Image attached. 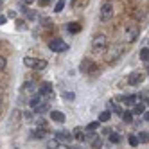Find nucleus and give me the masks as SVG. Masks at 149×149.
Instances as JSON below:
<instances>
[{
  "label": "nucleus",
  "instance_id": "obj_1",
  "mask_svg": "<svg viewBox=\"0 0 149 149\" xmlns=\"http://www.w3.org/2000/svg\"><path fill=\"white\" fill-rule=\"evenodd\" d=\"M24 65L33 68V70H45L47 68V61L45 59H40V58H33V56H27L24 58Z\"/></svg>",
  "mask_w": 149,
  "mask_h": 149
},
{
  "label": "nucleus",
  "instance_id": "obj_2",
  "mask_svg": "<svg viewBox=\"0 0 149 149\" xmlns=\"http://www.w3.org/2000/svg\"><path fill=\"white\" fill-rule=\"evenodd\" d=\"M108 49V38L104 34H95L92 40V50L93 52H104Z\"/></svg>",
  "mask_w": 149,
  "mask_h": 149
},
{
  "label": "nucleus",
  "instance_id": "obj_3",
  "mask_svg": "<svg viewBox=\"0 0 149 149\" xmlns=\"http://www.w3.org/2000/svg\"><path fill=\"white\" fill-rule=\"evenodd\" d=\"M136 38H138V27L135 24H127L124 29V41L126 43H133Z\"/></svg>",
  "mask_w": 149,
  "mask_h": 149
},
{
  "label": "nucleus",
  "instance_id": "obj_4",
  "mask_svg": "<svg viewBox=\"0 0 149 149\" xmlns=\"http://www.w3.org/2000/svg\"><path fill=\"white\" fill-rule=\"evenodd\" d=\"M120 54H122V47L120 45H110L108 50H106V61L113 63V61H117L120 58Z\"/></svg>",
  "mask_w": 149,
  "mask_h": 149
},
{
  "label": "nucleus",
  "instance_id": "obj_5",
  "mask_svg": "<svg viewBox=\"0 0 149 149\" xmlns=\"http://www.w3.org/2000/svg\"><path fill=\"white\" fill-rule=\"evenodd\" d=\"M99 18H101V22H110V20L113 18V6H111L110 2H104V4L101 6Z\"/></svg>",
  "mask_w": 149,
  "mask_h": 149
},
{
  "label": "nucleus",
  "instance_id": "obj_6",
  "mask_svg": "<svg viewBox=\"0 0 149 149\" xmlns=\"http://www.w3.org/2000/svg\"><path fill=\"white\" fill-rule=\"evenodd\" d=\"M49 49L52 52H65V50H68V45H67V41H63L61 38H54V40L49 41Z\"/></svg>",
  "mask_w": 149,
  "mask_h": 149
},
{
  "label": "nucleus",
  "instance_id": "obj_7",
  "mask_svg": "<svg viewBox=\"0 0 149 149\" xmlns=\"http://www.w3.org/2000/svg\"><path fill=\"white\" fill-rule=\"evenodd\" d=\"M56 138H58L59 142H63V144H68L72 138H74V135L68 130H59V131H56Z\"/></svg>",
  "mask_w": 149,
  "mask_h": 149
},
{
  "label": "nucleus",
  "instance_id": "obj_8",
  "mask_svg": "<svg viewBox=\"0 0 149 149\" xmlns=\"http://www.w3.org/2000/svg\"><path fill=\"white\" fill-rule=\"evenodd\" d=\"M144 74L142 72H135V74H131V76L130 77H127V83H130V84H140L142 81H144Z\"/></svg>",
  "mask_w": 149,
  "mask_h": 149
},
{
  "label": "nucleus",
  "instance_id": "obj_9",
  "mask_svg": "<svg viewBox=\"0 0 149 149\" xmlns=\"http://www.w3.org/2000/svg\"><path fill=\"white\" fill-rule=\"evenodd\" d=\"M136 95L135 93H131V95H120V97H119V101L120 102H124L126 106H135V102H136Z\"/></svg>",
  "mask_w": 149,
  "mask_h": 149
},
{
  "label": "nucleus",
  "instance_id": "obj_10",
  "mask_svg": "<svg viewBox=\"0 0 149 149\" xmlns=\"http://www.w3.org/2000/svg\"><path fill=\"white\" fill-rule=\"evenodd\" d=\"M50 119L54 120V122H58V124H63L67 117H65V113H61V111H58V110H52V111H50Z\"/></svg>",
  "mask_w": 149,
  "mask_h": 149
},
{
  "label": "nucleus",
  "instance_id": "obj_11",
  "mask_svg": "<svg viewBox=\"0 0 149 149\" xmlns=\"http://www.w3.org/2000/svg\"><path fill=\"white\" fill-rule=\"evenodd\" d=\"M34 92H36V86H34V83H33V81L24 83V86H22V93H25V95H34Z\"/></svg>",
  "mask_w": 149,
  "mask_h": 149
},
{
  "label": "nucleus",
  "instance_id": "obj_12",
  "mask_svg": "<svg viewBox=\"0 0 149 149\" xmlns=\"http://www.w3.org/2000/svg\"><path fill=\"white\" fill-rule=\"evenodd\" d=\"M38 93L41 95V97H50V95H52V84L50 83H43Z\"/></svg>",
  "mask_w": 149,
  "mask_h": 149
},
{
  "label": "nucleus",
  "instance_id": "obj_13",
  "mask_svg": "<svg viewBox=\"0 0 149 149\" xmlns=\"http://www.w3.org/2000/svg\"><path fill=\"white\" fill-rule=\"evenodd\" d=\"M93 68H95V67H93V63H92L90 59H84V61L81 63V67H79V70H81L83 74H92Z\"/></svg>",
  "mask_w": 149,
  "mask_h": 149
},
{
  "label": "nucleus",
  "instance_id": "obj_14",
  "mask_svg": "<svg viewBox=\"0 0 149 149\" xmlns=\"http://www.w3.org/2000/svg\"><path fill=\"white\" fill-rule=\"evenodd\" d=\"M67 31H68L70 34H77L79 31H81V25H79L77 22H68V24H67Z\"/></svg>",
  "mask_w": 149,
  "mask_h": 149
},
{
  "label": "nucleus",
  "instance_id": "obj_15",
  "mask_svg": "<svg viewBox=\"0 0 149 149\" xmlns=\"http://www.w3.org/2000/svg\"><path fill=\"white\" fill-rule=\"evenodd\" d=\"M41 101H43V97H41L40 93H36V95H33V97H31V101H29V106L34 110V108H36V106H38Z\"/></svg>",
  "mask_w": 149,
  "mask_h": 149
},
{
  "label": "nucleus",
  "instance_id": "obj_16",
  "mask_svg": "<svg viewBox=\"0 0 149 149\" xmlns=\"http://www.w3.org/2000/svg\"><path fill=\"white\" fill-rule=\"evenodd\" d=\"M49 104H50V102H45V101H41V102L36 106V108H34L33 111H34V113H43V111H47V110H49Z\"/></svg>",
  "mask_w": 149,
  "mask_h": 149
},
{
  "label": "nucleus",
  "instance_id": "obj_17",
  "mask_svg": "<svg viewBox=\"0 0 149 149\" xmlns=\"http://www.w3.org/2000/svg\"><path fill=\"white\" fill-rule=\"evenodd\" d=\"M111 119V110H104L99 113V122H108Z\"/></svg>",
  "mask_w": 149,
  "mask_h": 149
},
{
  "label": "nucleus",
  "instance_id": "obj_18",
  "mask_svg": "<svg viewBox=\"0 0 149 149\" xmlns=\"http://www.w3.org/2000/svg\"><path fill=\"white\" fill-rule=\"evenodd\" d=\"M108 106H110V108H108V110H111V111H115L117 115H122V108H120V106H117V102H115L113 99H111V101L108 102Z\"/></svg>",
  "mask_w": 149,
  "mask_h": 149
},
{
  "label": "nucleus",
  "instance_id": "obj_19",
  "mask_svg": "<svg viewBox=\"0 0 149 149\" xmlns=\"http://www.w3.org/2000/svg\"><path fill=\"white\" fill-rule=\"evenodd\" d=\"M88 142L92 144V147H101V138L97 135H93V131H92V136L88 138Z\"/></svg>",
  "mask_w": 149,
  "mask_h": 149
},
{
  "label": "nucleus",
  "instance_id": "obj_20",
  "mask_svg": "<svg viewBox=\"0 0 149 149\" xmlns=\"http://www.w3.org/2000/svg\"><path fill=\"white\" fill-rule=\"evenodd\" d=\"M144 111H146L144 102H135V110H133V113H135V115H144Z\"/></svg>",
  "mask_w": 149,
  "mask_h": 149
},
{
  "label": "nucleus",
  "instance_id": "obj_21",
  "mask_svg": "<svg viewBox=\"0 0 149 149\" xmlns=\"http://www.w3.org/2000/svg\"><path fill=\"white\" fill-rule=\"evenodd\" d=\"M120 138H122V136H120L119 133H115V131H111V133L108 135V140H110L111 144H119V142H120Z\"/></svg>",
  "mask_w": 149,
  "mask_h": 149
},
{
  "label": "nucleus",
  "instance_id": "obj_22",
  "mask_svg": "<svg viewBox=\"0 0 149 149\" xmlns=\"http://www.w3.org/2000/svg\"><path fill=\"white\" fill-rule=\"evenodd\" d=\"M45 131H47L45 127H38V130H34V133H33V138H38V140H40V138H43L47 135Z\"/></svg>",
  "mask_w": 149,
  "mask_h": 149
},
{
  "label": "nucleus",
  "instance_id": "obj_23",
  "mask_svg": "<svg viewBox=\"0 0 149 149\" xmlns=\"http://www.w3.org/2000/svg\"><path fill=\"white\" fill-rule=\"evenodd\" d=\"M140 59H142L144 63H149V47H144V49L140 50Z\"/></svg>",
  "mask_w": 149,
  "mask_h": 149
},
{
  "label": "nucleus",
  "instance_id": "obj_24",
  "mask_svg": "<svg viewBox=\"0 0 149 149\" xmlns=\"http://www.w3.org/2000/svg\"><path fill=\"white\" fill-rule=\"evenodd\" d=\"M127 142H130V146H131V147H136L138 144H140V138L135 136V135H130V136H127Z\"/></svg>",
  "mask_w": 149,
  "mask_h": 149
},
{
  "label": "nucleus",
  "instance_id": "obj_25",
  "mask_svg": "<svg viewBox=\"0 0 149 149\" xmlns=\"http://www.w3.org/2000/svg\"><path fill=\"white\" fill-rule=\"evenodd\" d=\"M133 111H122V119H124V122H127V124H130V122H133Z\"/></svg>",
  "mask_w": 149,
  "mask_h": 149
},
{
  "label": "nucleus",
  "instance_id": "obj_26",
  "mask_svg": "<svg viewBox=\"0 0 149 149\" xmlns=\"http://www.w3.org/2000/svg\"><path fill=\"white\" fill-rule=\"evenodd\" d=\"M65 4H67V0H58V4L54 6V13H61L63 7H65Z\"/></svg>",
  "mask_w": 149,
  "mask_h": 149
},
{
  "label": "nucleus",
  "instance_id": "obj_27",
  "mask_svg": "<svg viewBox=\"0 0 149 149\" xmlns=\"http://www.w3.org/2000/svg\"><path fill=\"white\" fill-rule=\"evenodd\" d=\"M22 11H24V13L27 15V18H29V20H36V18H38V15H36L34 11H29L27 7H22Z\"/></svg>",
  "mask_w": 149,
  "mask_h": 149
},
{
  "label": "nucleus",
  "instance_id": "obj_28",
  "mask_svg": "<svg viewBox=\"0 0 149 149\" xmlns=\"http://www.w3.org/2000/svg\"><path fill=\"white\" fill-rule=\"evenodd\" d=\"M74 138H76V140H84V135H83V131L79 130V127L74 130Z\"/></svg>",
  "mask_w": 149,
  "mask_h": 149
},
{
  "label": "nucleus",
  "instance_id": "obj_29",
  "mask_svg": "<svg viewBox=\"0 0 149 149\" xmlns=\"http://www.w3.org/2000/svg\"><path fill=\"white\" fill-rule=\"evenodd\" d=\"M99 124H101L99 120H97V122H90V124L86 126V131H88V133H92V131H95V130H97V127H99Z\"/></svg>",
  "mask_w": 149,
  "mask_h": 149
},
{
  "label": "nucleus",
  "instance_id": "obj_30",
  "mask_svg": "<svg viewBox=\"0 0 149 149\" xmlns=\"http://www.w3.org/2000/svg\"><path fill=\"white\" fill-rule=\"evenodd\" d=\"M138 138H140V142H149V133L147 131H140V133H138Z\"/></svg>",
  "mask_w": 149,
  "mask_h": 149
},
{
  "label": "nucleus",
  "instance_id": "obj_31",
  "mask_svg": "<svg viewBox=\"0 0 149 149\" xmlns=\"http://www.w3.org/2000/svg\"><path fill=\"white\" fill-rule=\"evenodd\" d=\"M59 140H58V138H54V140H49V147L50 149H56V147H59Z\"/></svg>",
  "mask_w": 149,
  "mask_h": 149
},
{
  "label": "nucleus",
  "instance_id": "obj_32",
  "mask_svg": "<svg viewBox=\"0 0 149 149\" xmlns=\"http://www.w3.org/2000/svg\"><path fill=\"white\" fill-rule=\"evenodd\" d=\"M16 29H22V31H25V29H27V25H25L24 20H16Z\"/></svg>",
  "mask_w": 149,
  "mask_h": 149
},
{
  "label": "nucleus",
  "instance_id": "obj_33",
  "mask_svg": "<svg viewBox=\"0 0 149 149\" xmlns=\"http://www.w3.org/2000/svg\"><path fill=\"white\" fill-rule=\"evenodd\" d=\"M6 67H7V59L4 56H0V70H6Z\"/></svg>",
  "mask_w": 149,
  "mask_h": 149
},
{
  "label": "nucleus",
  "instance_id": "obj_34",
  "mask_svg": "<svg viewBox=\"0 0 149 149\" xmlns=\"http://www.w3.org/2000/svg\"><path fill=\"white\" fill-rule=\"evenodd\" d=\"M63 99H68V101H74V93H72V92H63Z\"/></svg>",
  "mask_w": 149,
  "mask_h": 149
},
{
  "label": "nucleus",
  "instance_id": "obj_35",
  "mask_svg": "<svg viewBox=\"0 0 149 149\" xmlns=\"http://www.w3.org/2000/svg\"><path fill=\"white\" fill-rule=\"evenodd\" d=\"M52 2V0H38V4H40V7H47L49 4Z\"/></svg>",
  "mask_w": 149,
  "mask_h": 149
},
{
  "label": "nucleus",
  "instance_id": "obj_36",
  "mask_svg": "<svg viewBox=\"0 0 149 149\" xmlns=\"http://www.w3.org/2000/svg\"><path fill=\"white\" fill-rule=\"evenodd\" d=\"M81 2H83V0H72V6L77 7V6H81Z\"/></svg>",
  "mask_w": 149,
  "mask_h": 149
},
{
  "label": "nucleus",
  "instance_id": "obj_37",
  "mask_svg": "<svg viewBox=\"0 0 149 149\" xmlns=\"http://www.w3.org/2000/svg\"><path fill=\"white\" fill-rule=\"evenodd\" d=\"M6 20H7L6 16H2V15H0V25H2V24H6Z\"/></svg>",
  "mask_w": 149,
  "mask_h": 149
},
{
  "label": "nucleus",
  "instance_id": "obj_38",
  "mask_svg": "<svg viewBox=\"0 0 149 149\" xmlns=\"http://www.w3.org/2000/svg\"><path fill=\"white\" fill-rule=\"evenodd\" d=\"M144 120L149 122V111H144Z\"/></svg>",
  "mask_w": 149,
  "mask_h": 149
},
{
  "label": "nucleus",
  "instance_id": "obj_39",
  "mask_svg": "<svg viewBox=\"0 0 149 149\" xmlns=\"http://www.w3.org/2000/svg\"><path fill=\"white\" fill-rule=\"evenodd\" d=\"M24 4L25 6H31V4H34V0H24Z\"/></svg>",
  "mask_w": 149,
  "mask_h": 149
},
{
  "label": "nucleus",
  "instance_id": "obj_40",
  "mask_svg": "<svg viewBox=\"0 0 149 149\" xmlns=\"http://www.w3.org/2000/svg\"><path fill=\"white\" fill-rule=\"evenodd\" d=\"M7 15H9V18H15V16H16V13H15V11H9Z\"/></svg>",
  "mask_w": 149,
  "mask_h": 149
},
{
  "label": "nucleus",
  "instance_id": "obj_41",
  "mask_svg": "<svg viewBox=\"0 0 149 149\" xmlns=\"http://www.w3.org/2000/svg\"><path fill=\"white\" fill-rule=\"evenodd\" d=\"M0 9H2V0H0Z\"/></svg>",
  "mask_w": 149,
  "mask_h": 149
},
{
  "label": "nucleus",
  "instance_id": "obj_42",
  "mask_svg": "<svg viewBox=\"0 0 149 149\" xmlns=\"http://www.w3.org/2000/svg\"><path fill=\"white\" fill-rule=\"evenodd\" d=\"M0 108H2V99H0Z\"/></svg>",
  "mask_w": 149,
  "mask_h": 149
},
{
  "label": "nucleus",
  "instance_id": "obj_43",
  "mask_svg": "<svg viewBox=\"0 0 149 149\" xmlns=\"http://www.w3.org/2000/svg\"><path fill=\"white\" fill-rule=\"evenodd\" d=\"M147 76H149V68H147Z\"/></svg>",
  "mask_w": 149,
  "mask_h": 149
}]
</instances>
